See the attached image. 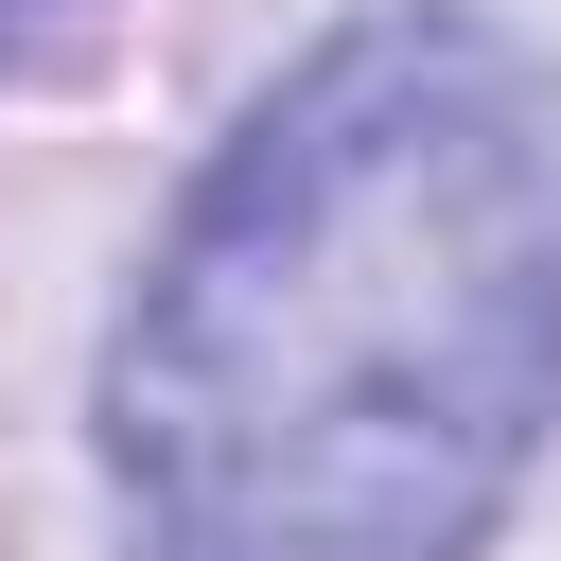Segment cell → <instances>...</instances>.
<instances>
[{
	"instance_id": "cell-1",
	"label": "cell",
	"mask_w": 561,
	"mask_h": 561,
	"mask_svg": "<svg viewBox=\"0 0 561 561\" xmlns=\"http://www.w3.org/2000/svg\"><path fill=\"white\" fill-rule=\"evenodd\" d=\"M561 403V105L368 18L245 105L105 351L140 561H473Z\"/></svg>"
},
{
	"instance_id": "cell-2",
	"label": "cell",
	"mask_w": 561,
	"mask_h": 561,
	"mask_svg": "<svg viewBox=\"0 0 561 561\" xmlns=\"http://www.w3.org/2000/svg\"><path fill=\"white\" fill-rule=\"evenodd\" d=\"M18 18H35V0H0V35H18Z\"/></svg>"
}]
</instances>
